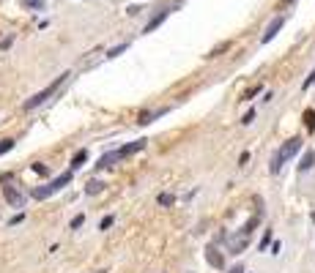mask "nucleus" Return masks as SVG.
I'll return each mask as SVG.
<instances>
[{"mask_svg":"<svg viewBox=\"0 0 315 273\" xmlns=\"http://www.w3.org/2000/svg\"><path fill=\"white\" fill-rule=\"evenodd\" d=\"M66 79H69V71H63V74H61V77H55V79L49 82V85H47V88H44V90H39V93H36V96H30L28 101L22 104V109H25V112H33L36 107H42V104L47 101L49 96H55V90L61 88V85H63V82H66Z\"/></svg>","mask_w":315,"mask_h":273,"instance_id":"nucleus-1","label":"nucleus"},{"mask_svg":"<svg viewBox=\"0 0 315 273\" xmlns=\"http://www.w3.org/2000/svg\"><path fill=\"white\" fill-rule=\"evenodd\" d=\"M71 177H74V170L63 172L61 177H55V180H49V183H44V186H36V189H33V197H36V199H49L52 194H58V191L66 189V186L71 183Z\"/></svg>","mask_w":315,"mask_h":273,"instance_id":"nucleus-2","label":"nucleus"},{"mask_svg":"<svg viewBox=\"0 0 315 273\" xmlns=\"http://www.w3.org/2000/svg\"><path fill=\"white\" fill-rule=\"evenodd\" d=\"M299 148H301V139H299V136H294V139H288V142L274 153V158H272V172H274V175L282 170V164H285L288 158H294L296 153H299Z\"/></svg>","mask_w":315,"mask_h":273,"instance_id":"nucleus-3","label":"nucleus"},{"mask_svg":"<svg viewBox=\"0 0 315 273\" xmlns=\"http://www.w3.org/2000/svg\"><path fill=\"white\" fill-rule=\"evenodd\" d=\"M3 197H6L8 205H14V208H22V205H25V197H22L14 186H3Z\"/></svg>","mask_w":315,"mask_h":273,"instance_id":"nucleus-4","label":"nucleus"},{"mask_svg":"<svg viewBox=\"0 0 315 273\" xmlns=\"http://www.w3.org/2000/svg\"><path fill=\"white\" fill-rule=\"evenodd\" d=\"M285 25V17H274L272 22H269V27H266V33H263V44H269V41L274 39V36L280 33V27Z\"/></svg>","mask_w":315,"mask_h":273,"instance_id":"nucleus-5","label":"nucleus"},{"mask_svg":"<svg viewBox=\"0 0 315 273\" xmlns=\"http://www.w3.org/2000/svg\"><path fill=\"white\" fill-rule=\"evenodd\" d=\"M118 158H121V153H118V150H110V153H105V156L99 158V164H96V167H99V170H105V167H112V164L118 161Z\"/></svg>","mask_w":315,"mask_h":273,"instance_id":"nucleus-6","label":"nucleus"},{"mask_svg":"<svg viewBox=\"0 0 315 273\" xmlns=\"http://www.w3.org/2000/svg\"><path fill=\"white\" fill-rule=\"evenodd\" d=\"M143 148H146V139H137V142H132V145L118 148V153H121V158H124V156H132V153H137V150H143Z\"/></svg>","mask_w":315,"mask_h":273,"instance_id":"nucleus-7","label":"nucleus"},{"mask_svg":"<svg viewBox=\"0 0 315 273\" xmlns=\"http://www.w3.org/2000/svg\"><path fill=\"white\" fill-rule=\"evenodd\" d=\"M168 17H170V11H159V14L154 17V20H151V22L146 25V33H154V30H156V27H159L165 20H168Z\"/></svg>","mask_w":315,"mask_h":273,"instance_id":"nucleus-8","label":"nucleus"},{"mask_svg":"<svg viewBox=\"0 0 315 273\" xmlns=\"http://www.w3.org/2000/svg\"><path fill=\"white\" fill-rule=\"evenodd\" d=\"M206 259H209L214 268H225V259H222V254H219L217 249H209V252H206Z\"/></svg>","mask_w":315,"mask_h":273,"instance_id":"nucleus-9","label":"nucleus"},{"mask_svg":"<svg viewBox=\"0 0 315 273\" xmlns=\"http://www.w3.org/2000/svg\"><path fill=\"white\" fill-rule=\"evenodd\" d=\"M313 164H315V153H313V150H307V153H304V156H301L299 172H307V170H313Z\"/></svg>","mask_w":315,"mask_h":273,"instance_id":"nucleus-10","label":"nucleus"},{"mask_svg":"<svg viewBox=\"0 0 315 273\" xmlns=\"http://www.w3.org/2000/svg\"><path fill=\"white\" fill-rule=\"evenodd\" d=\"M85 161H88V150H77V153H74V158H71V170H80Z\"/></svg>","mask_w":315,"mask_h":273,"instance_id":"nucleus-11","label":"nucleus"},{"mask_svg":"<svg viewBox=\"0 0 315 273\" xmlns=\"http://www.w3.org/2000/svg\"><path fill=\"white\" fill-rule=\"evenodd\" d=\"M102 191H105V183H102V180H91V183L85 186V194H91V197H96Z\"/></svg>","mask_w":315,"mask_h":273,"instance_id":"nucleus-12","label":"nucleus"},{"mask_svg":"<svg viewBox=\"0 0 315 273\" xmlns=\"http://www.w3.org/2000/svg\"><path fill=\"white\" fill-rule=\"evenodd\" d=\"M159 115H165V109H159V112H143L137 123H140V126H148V123L154 120V117H159Z\"/></svg>","mask_w":315,"mask_h":273,"instance_id":"nucleus-13","label":"nucleus"},{"mask_svg":"<svg viewBox=\"0 0 315 273\" xmlns=\"http://www.w3.org/2000/svg\"><path fill=\"white\" fill-rule=\"evenodd\" d=\"M126 49H129V41H124V44H118V47H112L110 52H107V58H118V55H124Z\"/></svg>","mask_w":315,"mask_h":273,"instance_id":"nucleus-14","label":"nucleus"},{"mask_svg":"<svg viewBox=\"0 0 315 273\" xmlns=\"http://www.w3.org/2000/svg\"><path fill=\"white\" fill-rule=\"evenodd\" d=\"M304 123H307L310 131H315V109H307V112H304Z\"/></svg>","mask_w":315,"mask_h":273,"instance_id":"nucleus-15","label":"nucleus"},{"mask_svg":"<svg viewBox=\"0 0 315 273\" xmlns=\"http://www.w3.org/2000/svg\"><path fill=\"white\" fill-rule=\"evenodd\" d=\"M11 148H14V139H3V142H0V156H3V153H8Z\"/></svg>","mask_w":315,"mask_h":273,"instance_id":"nucleus-16","label":"nucleus"},{"mask_svg":"<svg viewBox=\"0 0 315 273\" xmlns=\"http://www.w3.org/2000/svg\"><path fill=\"white\" fill-rule=\"evenodd\" d=\"M173 202H175L173 194H159V205H165V208H168V205H173Z\"/></svg>","mask_w":315,"mask_h":273,"instance_id":"nucleus-17","label":"nucleus"},{"mask_svg":"<svg viewBox=\"0 0 315 273\" xmlns=\"http://www.w3.org/2000/svg\"><path fill=\"white\" fill-rule=\"evenodd\" d=\"M83 224H85V216H83V213L71 218V230H77V227H83Z\"/></svg>","mask_w":315,"mask_h":273,"instance_id":"nucleus-18","label":"nucleus"},{"mask_svg":"<svg viewBox=\"0 0 315 273\" xmlns=\"http://www.w3.org/2000/svg\"><path fill=\"white\" fill-rule=\"evenodd\" d=\"M112 221H115L112 216H105V218H102V224H99V230H110V227H112Z\"/></svg>","mask_w":315,"mask_h":273,"instance_id":"nucleus-19","label":"nucleus"},{"mask_svg":"<svg viewBox=\"0 0 315 273\" xmlns=\"http://www.w3.org/2000/svg\"><path fill=\"white\" fill-rule=\"evenodd\" d=\"M25 6H30V8H42L44 6V0H22Z\"/></svg>","mask_w":315,"mask_h":273,"instance_id":"nucleus-20","label":"nucleus"},{"mask_svg":"<svg viewBox=\"0 0 315 273\" xmlns=\"http://www.w3.org/2000/svg\"><path fill=\"white\" fill-rule=\"evenodd\" d=\"M33 172H36V175H47V167H44V164H33Z\"/></svg>","mask_w":315,"mask_h":273,"instance_id":"nucleus-21","label":"nucleus"},{"mask_svg":"<svg viewBox=\"0 0 315 273\" xmlns=\"http://www.w3.org/2000/svg\"><path fill=\"white\" fill-rule=\"evenodd\" d=\"M269 240H272V232H266V235H263V240H260V249H266Z\"/></svg>","mask_w":315,"mask_h":273,"instance_id":"nucleus-22","label":"nucleus"},{"mask_svg":"<svg viewBox=\"0 0 315 273\" xmlns=\"http://www.w3.org/2000/svg\"><path fill=\"white\" fill-rule=\"evenodd\" d=\"M313 82H315V71H313V74H310V77H307V79H304V90H307V88H310V85H313Z\"/></svg>","mask_w":315,"mask_h":273,"instance_id":"nucleus-23","label":"nucleus"},{"mask_svg":"<svg viewBox=\"0 0 315 273\" xmlns=\"http://www.w3.org/2000/svg\"><path fill=\"white\" fill-rule=\"evenodd\" d=\"M252 117H255V109H250V112L244 115V120H241V123H252Z\"/></svg>","mask_w":315,"mask_h":273,"instance_id":"nucleus-24","label":"nucleus"},{"mask_svg":"<svg viewBox=\"0 0 315 273\" xmlns=\"http://www.w3.org/2000/svg\"><path fill=\"white\" fill-rule=\"evenodd\" d=\"M11 44H14V39L8 36V39H3V44H0V47H3V49H8V47H11Z\"/></svg>","mask_w":315,"mask_h":273,"instance_id":"nucleus-25","label":"nucleus"},{"mask_svg":"<svg viewBox=\"0 0 315 273\" xmlns=\"http://www.w3.org/2000/svg\"><path fill=\"white\" fill-rule=\"evenodd\" d=\"M231 273H244V271H241V268H233V271Z\"/></svg>","mask_w":315,"mask_h":273,"instance_id":"nucleus-26","label":"nucleus"}]
</instances>
